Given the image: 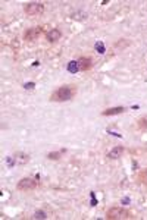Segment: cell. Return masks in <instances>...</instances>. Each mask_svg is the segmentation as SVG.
Returning a JSON list of instances; mask_svg holds the SVG:
<instances>
[{
  "label": "cell",
  "mask_w": 147,
  "mask_h": 220,
  "mask_svg": "<svg viewBox=\"0 0 147 220\" xmlns=\"http://www.w3.org/2000/svg\"><path fill=\"white\" fill-rule=\"evenodd\" d=\"M77 94V88L74 85H62L50 96L52 101H69Z\"/></svg>",
  "instance_id": "1"
},
{
  "label": "cell",
  "mask_w": 147,
  "mask_h": 220,
  "mask_svg": "<svg viewBox=\"0 0 147 220\" xmlns=\"http://www.w3.org/2000/svg\"><path fill=\"white\" fill-rule=\"evenodd\" d=\"M106 217L110 220H124V219H131V213L125 209H121V207H113V209H109L106 213Z\"/></svg>",
  "instance_id": "2"
},
{
  "label": "cell",
  "mask_w": 147,
  "mask_h": 220,
  "mask_svg": "<svg viewBox=\"0 0 147 220\" xmlns=\"http://www.w3.org/2000/svg\"><path fill=\"white\" fill-rule=\"evenodd\" d=\"M24 10L27 15L35 16V15H41L44 12V5L38 3V2H31V3H25L24 5Z\"/></svg>",
  "instance_id": "3"
},
{
  "label": "cell",
  "mask_w": 147,
  "mask_h": 220,
  "mask_svg": "<svg viewBox=\"0 0 147 220\" xmlns=\"http://www.w3.org/2000/svg\"><path fill=\"white\" fill-rule=\"evenodd\" d=\"M37 186H38V182H37V180H34V179H31V178H24V179H21L19 182L16 184V189H18V191H24V192L32 191V189H35Z\"/></svg>",
  "instance_id": "4"
},
{
  "label": "cell",
  "mask_w": 147,
  "mask_h": 220,
  "mask_svg": "<svg viewBox=\"0 0 147 220\" xmlns=\"http://www.w3.org/2000/svg\"><path fill=\"white\" fill-rule=\"evenodd\" d=\"M43 32V28L41 27H34V28H30L24 32V40L25 41H35L37 38L40 37V34Z\"/></svg>",
  "instance_id": "5"
},
{
  "label": "cell",
  "mask_w": 147,
  "mask_h": 220,
  "mask_svg": "<svg viewBox=\"0 0 147 220\" xmlns=\"http://www.w3.org/2000/svg\"><path fill=\"white\" fill-rule=\"evenodd\" d=\"M60 37H62V32H60L59 30H56V28H53V30H50L46 34V40L49 43H56V41L60 40Z\"/></svg>",
  "instance_id": "6"
},
{
  "label": "cell",
  "mask_w": 147,
  "mask_h": 220,
  "mask_svg": "<svg viewBox=\"0 0 147 220\" xmlns=\"http://www.w3.org/2000/svg\"><path fill=\"white\" fill-rule=\"evenodd\" d=\"M125 112V107L124 106H118V107H109L106 110L102 112L103 116H115V114H121V113H124Z\"/></svg>",
  "instance_id": "7"
},
{
  "label": "cell",
  "mask_w": 147,
  "mask_h": 220,
  "mask_svg": "<svg viewBox=\"0 0 147 220\" xmlns=\"http://www.w3.org/2000/svg\"><path fill=\"white\" fill-rule=\"evenodd\" d=\"M78 65H80V71H88L93 66V60L90 57H80Z\"/></svg>",
  "instance_id": "8"
},
{
  "label": "cell",
  "mask_w": 147,
  "mask_h": 220,
  "mask_svg": "<svg viewBox=\"0 0 147 220\" xmlns=\"http://www.w3.org/2000/svg\"><path fill=\"white\" fill-rule=\"evenodd\" d=\"M122 153H124V147L118 145V147H113L112 150L107 153V157H109L110 160H115V159H119V157L122 156Z\"/></svg>",
  "instance_id": "9"
},
{
  "label": "cell",
  "mask_w": 147,
  "mask_h": 220,
  "mask_svg": "<svg viewBox=\"0 0 147 220\" xmlns=\"http://www.w3.org/2000/svg\"><path fill=\"white\" fill-rule=\"evenodd\" d=\"M80 71V65H78V60H71L68 63V72L71 73H77Z\"/></svg>",
  "instance_id": "10"
},
{
  "label": "cell",
  "mask_w": 147,
  "mask_h": 220,
  "mask_svg": "<svg viewBox=\"0 0 147 220\" xmlns=\"http://www.w3.org/2000/svg\"><path fill=\"white\" fill-rule=\"evenodd\" d=\"M66 150H62V151H53V153H49L47 154V159L49 160H59L60 156H62V153H65Z\"/></svg>",
  "instance_id": "11"
},
{
  "label": "cell",
  "mask_w": 147,
  "mask_h": 220,
  "mask_svg": "<svg viewBox=\"0 0 147 220\" xmlns=\"http://www.w3.org/2000/svg\"><path fill=\"white\" fill-rule=\"evenodd\" d=\"M15 159H16L18 163H27L30 160V156H28V154H25V153H18Z\"/></svg>",
  "instance_id": "12"
},
{
  "label": "cell",
  "mask_w": 147,
  "mask_h": 220,
  "mask_svg": "<svg viewBox=\"0 0 147 220\" xmlns=\"http://www.w3.org/2000/svg\"><path fill=\"white\" fill-rule=\"evenodd\" d=\"M94 48H96L97 53H100V54H103L105 51H106V47H105V44H103L102 41H97V43L94 44Z\"/></svg>",
  "instance_id": "13"
},
{
  "label": "cell",
  "mask_w": 147,
  "mask_h": 220,
  "mask_svg": "<svg viewBox=\"0 0 147 220\" xmlns=\"http://www.w3.org/2000/svg\"><path fill=\"white\" fill-rule=\"evenodd\" d=\"M138 126L143 129H147V116H143V118L138 119Z\"/></svg>",
  "instance_id": "14"
},
{
  "label": "cell",
  "mask_w": 147,
  "mask_h": 220,
  "mask_svg": "<svg viewBox=\"0 0 147 220\" xmlns=\"http://www.w3.org/2000/svg\"><path fill=\"white\" fill-rule=\"evenodd\" d=\"M34 219H46L47 217V214L43 211V210H37L35 213H34V216H32Z\"/></svg>",
  "instance_id": "15"
},
{
  "label": "cell",
  "mask_w": 147,
  "mask_h": 220,
  "mask_svg": "<svg viewBox=\"0 0 147 220\" xmlns=\"http://www.w3.org/2000/svg\"><path fill=\"white\" fill-rule=\"evenodd\" d=\"M24 88H25V89H34L35 84L34 82H27V84H24Z\"/></svg>",
  "instance_id": "16"
},
{
  "label": "cell",
  "mask_w": 147,
  "mask_h": 220,
  "mask_svg": "<svg viewBox=\"0 0 147 220\" xmlns=\"http://www.w3.org/2000/svg\"><path fill=\"white\" fill-rule=\"evenodd\" d=\"M90 195H91V205H93V207H94V205H97V200H96V195H94V192H91Z\"/></svg>",
  "instance_id": "17"
},
{
  "label": "cell",
  "mask_w": 147,
  "mask_h": 220,
  "mask_svg": "<svg viewBox=\"0 0 147 220\" xmlns=\"http://www.w3.org/2000/svg\"><path fill=\"white\" fill-rule=\"evenodd\" d=\"M129 203V198H122V204H128Z\"/></svg>",
  "instance_id": "18"
},
{
  "label": "cell",
  "mask_w": 147,
  "mask_h": 220,
  "mask_svg": "<svg viewBox=\"0 0 147 220\" xmlns=\"http://www.w3.org/2000/svg\"><path fill=\"white\" fill-rule=\"evenodd\" d=\"M144 178H146V182H147V172H144Z\"/></svg>",
  "instance_id": "19"
}]
</instances>
